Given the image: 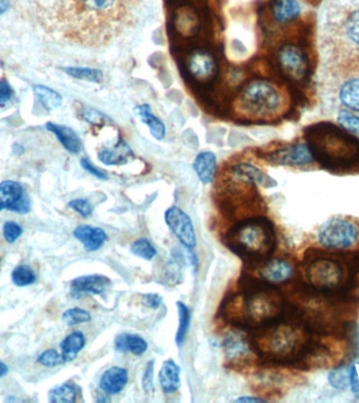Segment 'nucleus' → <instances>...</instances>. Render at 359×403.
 Segmentation results:
<instances>
[{"label": "nucleus", "instance_id": "33", "mask_svg": "<svg viewBox=\"0 0 359 403\" xmlns=\"http://www.w3.org/2000/svg\"><path fill=\"white\" fill-rule=\"evenodd\" d=\"M177 307L178 314H179V327H178L177 334H176V342H177L178 346H181L184 342L187 331H188L189 322H191V312L182 302H178Z\"/></svg>", "mask_w": 359, "mask_h": 403}, {"label": "nucleus", "instance_id": "3", "mask_svg": "<svg viewBox=\"0 0 359 403\" xmlns=\"http://www.w3.org/2000/svg\"><path fill=\"white\" fill-rule=\"evenodd\" d=\"M287 307L284 294L275 285L247 275L241 280L240 290L223 302L221 314L231 326L251 332L282 317Z\"/></svg>", "mask_w": 359, "mask_h": 403}, {"label": "nucleus", "instance_id": "47", "mask_svg": "<svg viewBox=\"0 0 359 403\" xmlns=\"http://www.w3.org/2000/svg\"><path fill=\"white\" fill-rule=\"evenodd\" d=\"M143 302L145 306L149 307V308L157 309L161 306L162 298L161 296L158 295V294H145L143 296Z\"/></svg>", "mask_w": 359, "mask_h": 403}, {"label": "nucleus", "instance_id": "35", "mask_svg": "<svg viewBox=\"0 0 359 403\" xmlns=\"http://www.w3.org/2000/svg\"><path fill=\"white\" fill-rule=\"evenodd\" d=\"M12 280L16 286L24 287L34 284L36 275L29 266H19L12 273Z\"/></svg>", "mask_w": 359, "mask_h": 403}, {"label": "nucleus", "instance_id": "34", "mask_svg": "<svg viewBox=\"0 0 359 403\" xmlns=\"http://www.w3.org/2000/svg\"><path fill=\"white\" fill-rule=\"evenodd\" d=\"M131 252L137 257L143 258V260H151L157 255V250L155 247L151 244L149 240L145 238H139V240L133 242L131 247Z\"/></svg>", "mask_w": 359, "mask_h": 403}, {"label": "nucleus", "instance_id": "32", "mask_svg": "<svg viewBox=\"0 0 359 403\" xmlns=\"http://www.w3.org/2000/svg\"><path fill=\"white\" fill-rule=\"evenodd\" d=\"M77 397V389L72 384H62L51 389L49 400L54 403H73Z\"/></svg>", "mask_w": 359, "mask_h": 403}, {"label": "nucleus", "instance_id": "29", "mask_svg": "<svg viewBox=\"0 0 359 403\" xmlns=\"http://www.w3.org/2000/svg\"><path fill=\"white\" fill-rule=\"evenodd\" d=\"M223 345H224L225 353L231 359L242 357L248 350H251L249 342H246L242 336L236 334L228 336Z\"/></svg>", "mask_w": 359, "mask_h": 403}, {"label": "nucleus", "instance_id": "16", "mask_svg": "<svg viewBox=\"0 0 359 403\" xmlns=\"http://www.w3.org/2000/svg\"><path fill=\"white\" fill-rule=\"evenodd\" d=\"M270 14L278 26H289L302 19L303 6L298 0H271Z\"/></svg>", "mask_w": 359, "mask_h": 403}, {"label": "nucleus", "instance_id": "10", "mask_svg": "<svg viewBox=\"0 0 359 403\" xmlns=\"http://www.w3.org/2000/svg\"><path fill=\"white\" fill-rule=\"evenodd\" d=\"M329 31L343 44L345 50L359 56V4L345 9L343 14L329 24Z\"/></svg>", "mask_w": 359, "mask_h": 403}, {"label": "nucleus", "instance_id": "24", "mask_svg": "<svg viewBox=\"0 0 359 403\" xmlns=\"http://www.w3.org/2000/svg\"><path fill=\"white\" fill-rule=\"evenodd\" d=\"M193 169L203 184L213 182L216 175V157L211 151H202L198 153L193 162Z\"/></svg>", "mask_w": 359, "mask_h": 403}, {"label": "nucleus", "instance_id": "23", "mask_svg": "<svg viewBox=\"0 0 359 403\" xmlns=\"http://www.w3.org/2000/svg\"><path fill=\"white\" fill-rule=\"evenodd\" d=\"M46 128L54 133L57 139L59 140L60 143L62 144V146H64L69 153L77 155V153L81 151V140H80L79 136H78L72 128H68V126L52 123V122L46 123Z\"/></svg>", "mask_w": 359, "mask_h": 403}, {"label": "nucleus", "instance_id": "14", "mask_svg": "<svg viewBox=\"0 0 359 403\" xmlns=\"http://www.w3.org/2000/svg\"><path fill=\"white\" fill-rule=\"evenodd\" d=\"M4 209L24 215L31 210V202L19 182L4 181L0 184V211Z\"/></svg>", "mask_w": 359, "mask_h": 403}, {"label": "nucleus", "instance_id": "43", "mask_svg": "<svg viewBox=\"0 0 359 403\" xmlns=\"http://www.w3.org/2000/svg\"><path fill=\"white\" fill-rule=\"evenodd\" d=\"M153 367L155 362L151 360L145 367L143 378H142V387L145 393L151 394L153 391Z\"/></svg>", "mask_w": 359, "mask_h": 403}, {"label": "nucleus", "instance_id": "31", "mask_svg": "<svg viewBox=\"0 0 359 403\" xmlns=\"http://www.w3.org/2000/svg\"><path fill=\"white\" fill-rule=\"evenodd\" d=\"M64 71L75 79L84 80V81L91 82V83H100L103 80V73L98 68L68 66V68H64Z\"/></svg>", "mask_w": 359, "mask_h": 403}, {"label": "nucleus", "instance_id": "13", "mask_svg": "<svg viewBox=\"0 0 359 403\" xmlns=\"http://www.w3.org/2000/svg\"><path fill=\"white\" fill-rule=\"evenodd\" d=\"M187 70L198 82H209L218 75V64L213 53L198 49L189 54Z\"/></svg>", "mask_w": 359, "mask_h": 403}, {"label": "nucleus", "instance_id": "37", "mask_svg": "<svg viewBox=\"0 0 359 403\" xmlns=\"http://www.w3.org/2000/svg\"><path fill=\"white\" fill-rule=\"evenodd\" d=\"M338 122L341 126L359 137V117L356 113L349 110L340 111L338 116Z\"/></svg>", "mask_w": 359, "mask_h": 403}, {"label": "nucleus", "instance_id": "52", "mask_svg": "<svg viewBox=\"0 0 359 403\" xmlns=\"http://www.w3.org/2000/svg\"><path fill=\"white\" fill-rule=\"evenodd\" d=\"M305 1H307L308 4H312V6H316L320 4L322 0H305Z\"/></svg>", "mask_w": 359, "mask_h": 403}, {"label": "nucleus", "instance_id": "17", "mask_svg": "<svg viewBox=\"0 0 359 403\" xmlns=\"http://www.w3.org/2000/svg\"><path fill=\"white\" fill-rule=\"evenodd\" d=\"M231 175H233V179L266 187V188H271V187L276 186V184H278L264 171L261 170L258 167L251 165V164L241 163L233 166L231 168Z\"/></svg>", "mask_w": 359, "mask_h": 403}, {"label": "nucleus", "instance_id": "40", "mask_svg": "<svg viewBox=\"0 0 359 403\" xmlns=\"http://www.w3.org/2000/svg\"><path fill=\"white\" fill-rule=\"evenodd\" d=\"M349 373H345L343 369H335L331 372L329 375L330 384L333 385L336 389H345V387L350 385Z\"/></svg>", "mask_w": 359, "mask_h": 403}, {"label": "nucleus", "instance_id": "19", "mask_svg": "<svg viewBox=\"0 0 359 403\" xmlns=\"http://www.w3.org/2000/svg\"><path fill=\"white\" fill-rule=\"evenodd\" d=\"M74 237L84 244V249L88 252L98 250L103 246L108 240L106 231L99 227H93L90 225H80L74 230Z\"/></svg>", "mask_w": 359, "mask_h": 403}, {"label": "nucleus", "instance_id": "48", "mask_svg": "<svg viewBox=\"0 0 359 403\" xmlns=\"http://www.w3.org/2000/svg\"><path fill=\"white\" fill-rule=\"evenodd\" d=\"M345 262H347L349 270H351L352 272L359 273V250L353 253H350V255H348Z\"/></svg>", "mask_w": 359, "mask_h": 403}, {"label": "nucleus", "instance_id": "11", "mask_svg": "<svg viewBox=\"0 0 359 403\" xmlns=\"http://www.w3.org/2000/svg\"><path fill=\"white\" fill-rule=\"evenodd\" d=\"M265 158L266 161L274 165L303 167L315 163L305 142L287 144L275 151H270Z\"/></svg>", "mask_w": 359, "mask_h": 403}, {"label": "nucleus", "instance_id": "5", "mask_svg": "<svg viewBox=\"0 0 359 403\" xmlns=\"http://www.w3.org/2000/svg\"><path fill=\"white\" fill-rule=\"evenodd\" d=\"M226 244L234 253L251 264L268 260L276 247V235L271 220L251 217L238 220L228 231Z\"/></svg>", "mask_w": 359, "mask_h": 403}, {"label": "nucleus", "instance_id": "51", "mask_svg": "<svg viewBox=\"0 0 359 403\" xmlns=\"http://www.w3.org/2000/svg\"><path fill=\"white\" fill-rule=\"evenodd\" d=\"M8 366H6V364H4V362H0V377L6 375V374L8 373Z\"/></svg>", "mask_w": 359, "mask_h": 403}, {"label": "nucleus", "instance_id": "18", "mask_svg": "<svg viewBox=\"0 0 359 403\" xmlns=\"http://www.w3.org/2000/svg\"><path fill=\"white\" fill-rule=\"evenodd\" d=\"M111 284L106 276L93 275L81 276L72 282V295L80 297L84 294H102Z\"/></svg>", "mask_w": 359, "mask_h": 403}, {"label": "nucleus", "instance_id": "49", "mask_svg": "<svg viewBox=\"0 0 359 403\" xmlns=\"http://www.w3.org/2000/svg\"><path fill=\"white\" fill-rule=\"evenodd\" d=\"M236 402H265V400L256 397H241L238 398Z\"/></svg>", "mask_w": 359, "mask_h": 403}, {"label": "nucleus", "instance_id": "25", "mask_svg": "<svg viewBox=\"0 0 359 403\" xmlns=\"http://www.w3.org/2000/svg\"><path fill=\"white\" fill-rule=\"evenodd\" d=\"M133 113L140 118V120L143 122L145 126H147L151 136L156 140L161 141V140L164 139L165 135H166V128H165L164 123H163L161 120L151 113V106H148V104H140V106H136L133 108Z\"/></svg>", "mask_w": 359, "mask_h": 403}, {"label": "nucleus", "instance_id": "28", "mask_svg": "<svg viewBox=\"0 0 359 403\" xmlns=\"http://www.w3.org/2000/svg\"><path fill=\"white\" fill-rule=\"evenodd\" d=\"M86 346V337L84 333L79 331L73 332L66 336V340L60 345L62 350V359L64 362H73L77 357L79 352Z\"/></svg>", "mask_w": 359, "mask_h": 403}, {"label": "nucleus", "instance_id": "46", "mask_svg": "<svg viewBox=\"0 0 359 403\" xmlns=\"http://www.w3.org/2000/svg\"><path fill=\"white\" fill-rule=\"evenodd\" d=\"M81 166L84 167V168L86 169V171H89V173H91L93 177L98 178V179H108V175H106L104 171L100 170L99 168L93 166V164L91 163L90 160L86 159V158H84V159L81 160Z\"/></svg>", "mask_w": 359, "mask_h": 403}, {"label": "nucleus", "instance_id": "50", "mask_svg": "<svg viewBox=\"0 0 359 403\" xmlns=\"http://www.w3.org/2000/svg\"><path fill=\"white\" fill-rule=\"evenodd\" d=\"M10 0H0V15L4 14L10 8Z\"/></svg>", "mask_w": 359, "mask_h": 403}, {"label": "nucleus", "instance_id": "4", "mask_svg": "<svg viewBox=\"0 0 359 403\" xmlns=\"http://www.w3.org/2000/svg\"><path fill=\"white\" fill-rule=\"evenodd\" d=\"M314 162L338 175L359 173V137L331 121H318L304 129Z\"/></svg>", "mask_w": 359, "mask_h": 403}, {"label": "nucleus", "instance_id": "7", "mask_svg": "<svg viewBox=\"0 0 359 403\" xmlns=\"http://www.w3.org/2000/svg\"><path fill=\"white\" fill-rule=\"evenodd\" d=\"M315 30L305 33L296 41L284 42L276 52V63L292 83L308 86L316 68Z\"/></svg>", "mask_w": 359, "mask_h": 403}, {"label": "nucleus", "instance_id": "38", "mask_svg": "<svg viewBox=\"0 0 359 403\" xmlns=\"http://www.w3.org/2000/svg\"><path fill=\"white\" fill-rule=\"evenodd\" d=\"M82 119L91 126H103L108 121V117L91 108H84L81 113Z\"/></svg>", "mask_w": 359, "mask_h": 403}, {"label": "nucleus", "instance_id": "20", "mask_svg": "<svg viewBox=\"0 0 359 403\" xmlns=\"http://www.w3.org/2000/svg\"><path fill=\"white\" fill-rule=\"evenodd\" d=\"M133 153L131 147L123 140H120L115 146L101 149L98 153V159L104 165H126L133 158Z\"/></svg>", "mask_w": 359, "mask_h": 403}, {"label": "nucleus", "instance_id": "9", "mask_svg": "<svg viewBox=\"0 0 359 403\" xmlns=\"http://www.w3.org/2000/svg\"><path fill=\"white\" fill-rule=\"evenodd\" d=\"M318 238V242L325 248L343 250L351 248L358 243L359 230L351 220L335 218L320 227Z\"/></svg>", "mask_w": 359, "mask_h": 403}, {"label": "nucleus", "instance_id": "15", "mask_svg": "<svg viewBox=\"0 0 359 403\" xmlns=\"http://www.w3.org/2000/svg\"><path fill=\"white\" fill-rule=\"evenodd\" d=\"M261 280L268 284L278 285L287 282L293 275V268L287 260L268 258L256 264Z\"/></svg>", "mask_w": 359, "mask_h": 403}, {"label": "nucleus", "instance_id": "36", "mask_svg": "<svg viewBox=\"0 0 359 403\" xmlns=\"http://www.w3.org/2000/svg\"><path fill=\"white\" fill-rule=\"evenodd\" d=\"M62 320L68 326L72 327L91 322V316L88 311L84 310V309L72 308L64 312Z\"/></svg>", "mask_w": 359, "mask_h": 403}, {"label": "nucleus", "instance_id": "22", "mask_svg": "<svg viewBox=\"0 0 359 403\" xmlns=\"http://www.w3.org/2000/svg\"><path fill=\"white\" fill-rule=\"evenodd\" d=\"M338 100L345 110L359 113V76L350 78L341 84Z\"/></svg>", "mask_w": 359, "mask_h": 403}, {"label": "nucleus", "instance_id": "1", "mask_svg": "<svg viewBox=\"0 0 359 403\" xmlns=\"http://www.w3.org/2000/svg\"><path fill=\"white\" fill-rule=\"evenodd\" d=\"M146 0H50L55 26L86 48H106L137 26Z\"/></svg>", "mask_w": 359, "mask_h": 403}, {"label": "nucleus", "instance_id": "30", "mask_svg": "<svg viewBox=\"0 0 359 403\" xmlns=\"http://www.w3.org/2000/svg\"><path fill=\"white\" fill-rule=\"evenodd\" d=\"M35 93L46 110L51 111L59 108L62 104V97L60 93L55 92L52 88L44 86H35L33 88Z\"/></svg>", "mask_w": 359, "mask_h": 403}, {"label": "nucleus", "instance_id": "42", "mask_svg": "<svg viewBox=\"0 0 359 403\" xmlns=\"http://www.w3.org/2000/svg\"><path fill=\"white\" fill-rule=\"evenodd\" d=\"M21 235L22 228L19 224H16V223L8 222L4 224V235L6 242L12 244V243H14Z\"/></svg>", "mask_w": 359, "mask_h": 403}, {"label": "nucleus", "instance_id": "39", "mask_svg": "<svg viewBox=\"0 0 359 403\" xmlns=\"http://www.w3.org/2000/svg\"><path fill=\"white\" fill-rule=\"evenodd\" d=\"M38 362L44 367H56L64 364V362L62 356L59 355L56 350H48L39 356Z\"/></svg>", "mask_w": 359, "mask_h": 403}, {"label": "nucleus", "instance_id": "44", "mask_svg": "<svg viewBox=\"0 0 359 403\" xmlns=\"http://www.w3.org/2000/svg\"><path fill=\"white\" fill-rule=\"evenodd\" d=\"M13 95H14V91L10 83L6 80H1L0 81V106L8 103Z\"/></svg>", "mask_w": 359, "mask_h": 403}, {"label": "nucleus", "instance_id": "2", "mask_svg": "<svg viewBox=\"0 0 359 403\" xmlns=\"http://www.w3.org/2000/svg\"><path fill=\"white\" fill-rule=\"evenodd\" d=\"M313 327L298 307L288 304L275 322L249 332V346L263 362L276 364H300L325 352L313 336Z\"/></svg>", "mask_w": 359, "mask_h": 403}, {"label": "nucleus", "instance_id": "26", "mask_svg": "<svg viewBox=\"0 0 359 403\" xmlns=\"http://www.w3.org/2000/svg\"><path fill=\"white\" fill-rule=\"evenodd\" d=\"M159 382L165 393H175L180 389V367L173 359L166 360L162 364L159 372Z\"/></svg>", "mask_w": 359, "mask_h": 403}, {"label": "nucleus", "instance_id": "6", "mask_svg": "<svg viewBox=\"0 0 359 403\" xmlns=\"http://www.w3.org/2000/svg\"><path fill=\"white\" fill-rule=\"evenodd\" d=\"M234 106L241 115L246 117L274 119L287 111L288 98L276 84L268 80L256 79L238 93Z\"/></svg>", "mask_w": 359, "mask_h": 403}, {"label": "nucleus", "instance_id": "27", "mask_svg": "<svg viewBox=\"0 0 359 403\" xmlns=\"http://www.w3.org/2000/svg\"><path fill=\"white\" fill-rule=\"evenodd\" d=\"M115 347L121 353H131L137 356L142 355L148 349V345L141 336L127 333L117 336Z\"/></svg>", "mask_w": 359, "mask_h": 403}, {"label": "nucleus", "instance_id": "8", "mask_svg": "<svg viewBox=\"0 0 359 403\" xmlns=\"http://www.w3.org/2000/svg\"><path fill=\"white\" fill-rule=\"evenodd\" d=\"M305 275L311 288L318 292L329 293L343 284L345 267L338 258L318 252L305 258Z\"/></svg>", "mask_w": 359, "mask_h": 403}, {"label": "nucleus", "instance_id": "21", "mask_svg": "<svg viewBox=\"0 0 359 403\" xmlns=\"http://www.w3.org/2000/svg\"><path fill=\"white\" fill-rule=\"evenodd\" d=\"M128 382V373L120 367H111L102 374L100 389L108 395H116L126 387Z\"/></svg>", "mask_w": 359, "mask_h": 403}, {"label": "nucleus", "instance_id": "45", "mask_svg": "<svg viewBox=\"0 0 359 403\" xmlns=\"http://www.w3.org/2000/svg\"><path fill=\"white\" fill-rule=\"evenodd\" d=\"M349 379L352 392L359 398V362H355L350 369Z\"/></svg>", "mask_w": 359, "mask_h": 403}, {"label": "nucleus", "instance_id": "12", "mask_svg": "<svg viewBox=\"0 0 359 403\" xmlns=\"http://www.w3.org/2000/svg\"><path fill=\"white\" fill-rule=\"evenodd\" d=\"M165 222L183 246L186 247L188 250L195 248L197 245V238H196L193 220L187 213L179 207H171L165 213Z\"/></svg>", "mask_w": 359, "mask_h": 403}, {"label": "nucleus", "instance_id": "41", "mask_svg": "<svg viewBox=\"0 0 359 403\" xmlns=\"http://www.w3.org/2000/svg\"><path fill=\"white\" fill-rule=\"evenodd\" d=\"M69 206L79 213L81 217L88 218L93 213V206L88 200L77 199L70 202Z\"/></svg>", "mask_w": 359, "mask_h": 403}]
</instances>
